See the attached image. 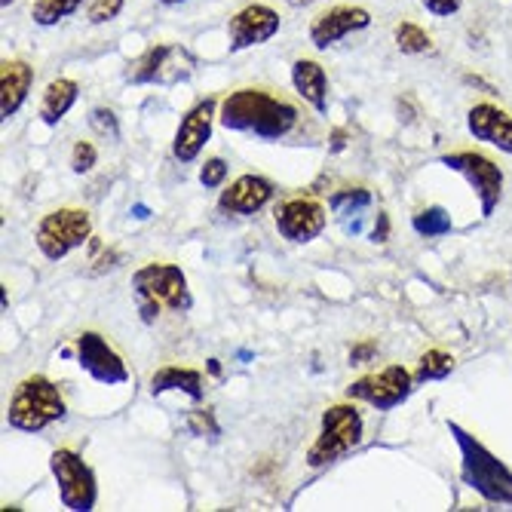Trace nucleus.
<instances>
[{"instance_id":"39448f33","label":"nucleus","mask_w":512,"mask_h":512,"mask_svg":"<svg viewBox=\"0 0 512 512\" xmlns=\"http://www.w3.org/2000/svg\"><path fill=\"white\" fill-rule=\"evenodd\" d=\"M362 442V414L356 405L350 402H338L329 405L322 414L319 424V436L307 451V463L313 470H322L335 463L338 457H344L347 451H353Z\"/></svg>"},{"instance_id":"9d476101","label":"nucleus","mask_w":512,"mask_h":512,"mask_svg":"<svg viewBox=\"0 0 512 512\" xmlns=\"http://www.w3.org/2000/svg\"><path fill=\"white\" fill-rule=\"evenodd\" d=\"M77 362L92 381H99L105 387H117V384L129 381V368H126L123 356L99 332H80V338H77Z\"/></svg>"},{"instance_id":"2eb2a0df","label":"nucleus","mask_w":512,"mask_h":512,"mask_svg":"<svg viewBox=\"0 0 512 512\" xmlns=\"http://www.w3.org/2000/svg\"><path fill=\"white\" fill-rule=\"evenodd\" d=\"M276 188L273 181L264 175H240L230 188L221 191L218 197V209L230 212V215H255L261 212L270 200H273Z\"/></svg>"},{"instance_id":"72a5a7b5","label":"nucleus","mask_w":512,"mask_h":512,"mask_svg":"<svg viewBox=\"0 0 512 512\" xmlns=\"http://www.w3.org/2000/svg\"><path fill=\"white\" fill-rule=\"evenodd\" d=\"M375 353V344H359L353 353H350V362H365V356Z\"/></svg>"},{"instance_id":"dca6fc26","label":"nucleus","mask_w":512,"mask_h":512,"mask_svg":"<svg viewBox=\"0 0 512 512\" xmlns=\"http://www.w3.org/2000/svg\"><path fill=\"white\" fill-rule=\"evenodd\" d=\"M467 129L479 142L494 145L503 154H512V114L500 111L497 105H473L467 114Z\"/></svg>"},{"instance_id":"bb28decb","label":"nucleus","mask_w":512,"mask_h":512,"mask_svg":"<svg viewBox=\"0 0 512 512\" xmlns=\"http://www.w3.org/2000/svg\"><path fill=\"white\" fill-rule=\"evenodd\" d=\"M126 7V0H92L89 10H86V19L89 25H105V22H114Z\"/></svg>"},{"instance_id":"9b49d317","label":"nucleus","mask_w":512,"mask_h":512,"mask_svg":"<svg viewBox=\"0 0 512 512\" xmlns=\"http://www.w3.org/2000/svg\"><path fill=\"white\" fill-rule=\"evenodd\" d=\"M283 28V19H279L276 10H270L267 4H249L243 10H237L227 22V50L230 53H243L252 50V46H261L267 40H273Z\"/></svg>"},{"instance_id":"4468645a","label":"nucleus","mask_w":512,"mask_h":512,"mask_svg":"<svg viewBox=\"0 0 512 512\" xmlns=\"http://www.w3.org/2000/svg\"><path fill=\"white\" fill-rule=\"evenodd\" d=\"M371 25V13L365 7H332L319 13L313 22H310V43L316 50H332L335 43H341L344 37L356 34V31H365Z\"/></svg>"},{"instance_id":"4be33fe9","label":"nucleus","mask_w":512,"mask_h":512,"mask_svg":"<svg viewBox=\"0 0 512 512\" xmlns=\"http://www.w3.org/2000/svg\"><path fill=\"white\" fill-rule=\"evenodd\" d=\"M454 371V356L445 353V350H427L421 356V362H417V371H414V381H445L448 375Z\"/></svg>"},{"instance_id":"423d86ee","label":"nucleus","mask_w":512,"mask_h":512,"mask_svg":"<svg viewBox=\"0 0 512 512\" xmlns=\"http://www.w3.org/2000/svg\"><path fill=\"white\" fill-rule=\"evenodd\" d=\"M92 237V218L80 206H65L43 215L37 224L34 243L46 261H62Z\"/></svg>"},{"instance_id":"393cba45","label":"nucleus","mask_w":512,"mask_h":512,"mask_svg":"<svg viewBox=\"0 0 512 512\" xmlns=\"http://www.w3.org/2000/svg\"><path fill=\"white\" fill-rule=\"evenodd\" d=\"M169 56H172V46H151V50L135 62V71L129 74V80L132 83H151V80H157Z\"/></svg>"},{"instance_id":"6e6552de","label":"nucleus","mask_w":512,"mask_h":512,"mask_svg":"<svg viewBox=\"0 0 512 512\" xmlns=\"http://www.w3.org/2000/svg\"><path fill=\"white\" fill-rule=\"evenodd\" d=\"M442 163L448 169L460 172L473 184L485 218L497 212V206L503 200V172L494 160H488L485 154H476V151H454V154H445Z\"/></svg>"},{"instance_id":"cd10ccee","label":"nucleus","mask_w":512,"mask_h":512,"mask_svg":"<svg viewBox=\"0 0 512 512\" xmlns=\"http://www.w3.org/2000/svg\"><path fill=\"white\" fill-rule=\"evenodd\" d=\"M89 126L96 129L99 135L120 138V123H117L114 111H108V108H92V111H89Z\"/></svg>"},{"instance_id":"c9c22d12","label":"nucleus","mask_w":512,"mask_h":512,"mask_svg":"<svg viewBox=\"0 0 512 512\" xmlns=\"http://www.w3.org/2000/svg\"><path fill=\"white\" fill-rule=\"evenodd\" d=\"M286 4H289L292 10H304V7H310V4H316V0H286Z\"/></svg>"},{"instance_id":"473e14b6","label":"nucleus","mask_w":512,"mask_h":512,"mask_svg":"<svg viewBox=\"0 0 512 512\" xmlns=\"http://www.w3.org/2000/svg\"><path fill=\"white\" fill-rule=\"evenodd\" d=\"M191 427H194V430L209 427V430H215V433H218V427L212 424V417H209V414H194V417H191Z\"/></svg>"},{"instance_id":"7c9ffc66","label":"nucleus","mask_w":512,"mask_h":512,"mask_svg":"<svg viewBox=\"0 0 512 512\" xmlns=\"http://www.w3.org/2000/svg\"><path fill=\"white\" fill-rule=\"evenodd\" d=\"M424 10L436 19H448V16H457L460 7H463V0H421Z\"/></svg>"},{"instance_id":"20e7f679","label":"nucleus","mask_w":512,"mask_h":512,"mask_svg":"<svg viewBox=\"0 0 512 512\" xmlns=\"http://www.w3.org/2000/svg\"><path fill=\"white\" fill-rule=\"evenodd\" d=\"M65 411L68 408H65L59 387L50 378L31 375V378L19 381L13 399H10V408H7V421L19 433H40L50 424L62 421Z\"/></svg>"},{"instance_id":"c85d7f7f","label":"nucleus","mask_w":512,"mask_h":512,"mask_svg":"<svg viewBox=\"0 0 512 512\" xmlns=\"http://www.w3.org/2000/svg\"><path fill=\"white\" fill-rule=\"evenodd\" d=\"M96 163H99V154H96V148H92L89 142H77L74 145V151H71V169L77 175L92 172V166H96Z\"/></svg>"},{"instance_id":"c756f323","label":"nucleus","mask_w":512,"mask_h":512,"mask_svg":"<svg viewBox=\"0 0 512 512\" xmlns=\"http://www.w3.org/2000/svg\"><path fill=\"white\" fill-rule=\"evenodd\" d=\"M227 178V163L221 157H209L200 169V184L203 188H221Z\"/></svg>"},{"instance_id":"f257e3e1","label":"nucleus","mask_w":512,"mask_h":512,"mask_svg":"<svg viewBox=\"0 0 512 512\" xmlns=\"http://www.w3.org/2000/svg\"><path fill=\"white\" fill-rule=\"evenodd\" d=\"M218 120L230 132L255 135L261 142H276V138L289 135L298 126L301 114L292 102L273 96L267 89L243 86V89H234L221 102Z\"/></svg>"},{"instance_id":"7ed1b4c3","label":"nucleus","mask_w":512,"mask_h":512,"mask_svg":"<svg viewBox=\"0 0 512 512\" xmlns=\"http://www.w3.org/2000/svg\"><path fill=\"white\" fill-rule=\"evenodd\" d=\"M448 430L454 433L460 448L463 482L473 491H479L488 503H512V473L467 430H460L457 424H448Z\"/></svg>"},{"instance_id":"e433bc0d","label":"nucleus","mask_w":512,"mask_h":512,"mask_svg":"<svg viewBox=\"0 0 512 512\" xmlns=\"http://www.w3.org/2000/svg\"><path fill=\"white\" fill-rule=\"evenodd\" d=\"M163 7H178V4H188V0H160Z\"/></svg>"},{"instance_id":"6ab92c4d","label":"nucleus","mask_w":512,"mask_h":512,"mask_svg":"<svg viewBox=\"0 0 512 512\" xmlns=\"http://www.w3.org/2000/svg\"><path fill=\"white\" fill-rule=\"evenodd\" d=\"M203 375L194 368H175V365H166L160 368L157 375L151 378V396H163L169 390H181L184 396H191L194 402H203L206 396V387H203Z\"/></svg>"},{"instance_id":"b1692460","label":"nucleus","mask_w":512,"mask_h":512,"mask_svg":"<svg viewBox=\"0 0 512 512\" xmlns=\"http://www.w3.org/2000/svg\"><path fill=\"white\" fill-rule=\"evenodd\" d=\"M371 200L375 197H371L368 188H344V191L332 194L329 206L338 218H347V215H362L371 206Z\"/></svg>"},{"instance_id":"f03ea898","label":"nucleus","mask_w":512,"mask_h":512,"mask_svg":"<svg viewBox=\"0 0 512 512\" xmlns=\"http://www.w3.org/2000/svg\"><path fill=\"white\" fill-rule=\"evenodd\" d=\"M132 298L145 325H154L163 310L188 313L194 307V295L188 289V276L178 264L151 261L138 267L132 276Z\"/></svg>"},{"instance_id":"f3484780","label":"nucleus","mask_w":512,"mask_h":512,"mask_svg":"<svg viewBox=\"0 0 512 512\" xmlns=\"http://www.w3.org/2000/svg\"><path fill=\"white\" fill-rule=\"evenodd\" d=\"M34 86V68L22 59H4L0 65V117L10 120L19 114V108L25 105L28 92Z\"/></svg>"},{"instance_id":"a211bd4d","label":"nucleus","mask_w":512,"mask_h":512,"mask_svg":"<svg viewBox=\"0 0 512 512\" xmlns=\"http://www.w3.org/2000/svg\"><path fill=\"white\" fill-rule=\"evenodd\" d=\"M292 86L298 96L319 114L329 111V74L313 59H298L292 65Z\"/></svg>"},{"instance_id":"0eeeda50","label":"nucleus","mask_w":512,"mask_h":512,"mask_svg":"<svg viewBox=\"0 0 512 512\" xmlns=\"http://www.w3.org/2000/svg\"><path fill=\"white\" fill-rule=\"evenodd\" d=\"M50 470L56 476L59 485V497L68 509L74 512H89L96 509L99 500V485H96V473L89 470V463L71 451V448H59L50 457Z\"/></svg>"},{"instance_id":"a878e982","label":"nucleus","mask_w":512,"mask_h":512,"mask_svg":"<svg viewBox=\"0 0 512 512\" xmlns=\"http://www.w3.org/2000/svg\"><path fill=\"white\" fill-rule=\"evenodd\" d=\"M411 227H414L421 237H445L448 230H451V218H448L445 209L433 206V209L417 212V215L411 218Z\"/></svg>"},{"instance_id":"1a4fd4ad","label":"nucleus","mask_w":512,"mask_h":512,"mask_svg":"<svg viewBox=\"0 0 512 512\" xmlns=\"http://www.w3.org/2000/svg\"><path fill=\"white\" fill-rule=\"evenodd\" d=\"M414 390V375L402 365H387L378 375H365L359 381H353L347 387L350 399H359L365 405H375L378 411H390L399 408Z\"/></svg>"},{"instance_id":"f8f14e48","label":"nucleus","mask_w":512,"mask_h":512,"mask_svg":"<svg viewBox=\"0 0 512 512\" xmlns=\"http://www.w3.org/2000/svg\"><path fill=\"white\" fill-rule=\"evenodd\" d=\"M279 237L289 243H313L325 230V209L310 197H292L273 212Z\"/></svg>"},{"instance_id":"5701e85b","label":"nucleus","mask_w":512,"mask_h":512,"mask_svg":"<svg viewBox=\"0 0 512 512\" xmlns=\"http://www.w3.org/2000/svg\"><path fill=\"white\" fill-rule=\"evenodd\" d=\"M396 46L399 53L405 56H424V53H433V40L424 28H417L414 22H402L396 28Z\"/></svg>"},{"instance_id":"ddd939ff","label":"nucleus","mask_w":512,"mask_h":512,"mask_svg":"<svg viewBox=\"0 0 512 512\" xmlns=\"http://www.w3.org/2000/svg\"><path fill=\"white\" fill-rule=\"evenodd\" d=\"M212 123H215V99L212 96L197 102L188 114L181 117L178 132L172 138V154L178 163H194L203 154V148L212 138Z\"/></svg>"},{"instance_id":"412c9836","label":"nucleus","mask_w":512,"mask_h":512,"mask_svg":"<svg viewBox=\"0 0 512 512\" xmlns=\"http://www.w3.org/2000/svg\"><path fill=\"white\" fill-rule=\"evenodd\" d=\"M80 7H83V0H34L31 19L40 28H53V25L65 22L68 16H74Z\"/></svg>"},{"instance_id":"aec40b11","label":"nucleus","mask_w":512,"mask_h":512,"mask_svg":"<svg viewBox=\"0 0 512 512\" xmlns=\"http://www.w3.org/2000/svg\"><path fill=\"white\" fill-rule=\"evenodd\" d=\"M80 99V86L68 77L53 80L50 86L43 89V99H40V120L46 126H59L65 120V114L74 108V102Z\"/></svg>"},{"instance_id":"2f4dec72","label":"nucleus","mask_w":512,"mask_h":512,"mask_svg":"<svg viewBox=\"0 0 512 512\" xmlns=\"http://www.w3.org/2000/svg\"><path fill=\"white\" fill-rule=\"evenodd\" d=\"M387 234H390V218L381 212V215H378V227L371 230V240H375V243H384V240H387Z\"/></svg>"},{"instance_id":"4c0bfd02","label":"nucleus","mask_w":512,"mask_h":512,"mask_svg":"<svg viewBox=\"0 0 512 512\" xmlns=\"http://www.w3.org/2000/svg\"><path fill=\"white\" fill-rule=\"evenodd\" d=\"M13 4H16V0H0V7H4V10H7V7H13Z\"/></svg>"},{"instance_id":"f704fd0d","label":"nucleus","mask_w":512,"mask_h":512,"mask_svg":"<svg viewBox=\"0 0 512 512\" xmlns=\"http://www.w3.org/2000/svg\"><path fill=\"white\" fill-rule=\"evenodd\" d=\"M332 138H335L332 148H335V151H341V148H344V138H347V135H344V129H335V132H332Z\"/></svg>"}]
</instances>
